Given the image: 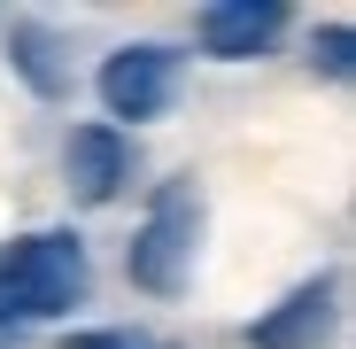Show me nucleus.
I'll return each mask as SVG.
<instances>
[{"mask_svg": "<svg viewBox=\"0 0 356 349\" xmlns=\"http://www.w3.org/2000/svg\"><path fill=\"white\" fill-rule=\"evenodd\" d=\"M93 264L78 233H24L0 249V341H16L31 326H54L86 303Z\"/></svg>", "mask_w": 356, "mask_h": 349, "instance_id": "f257e3e1", "label": "nucleus"}, {"mask_svg": "<svg viewBox=\"0 0 356 349\" xmlns=\"http://www.w3.org/2000/svg\"><path fill=\"white\" fill-rule=\"evenodd\" d=\"M194 249H202V187L194 179H163L140 233H132V249H124V272L140 295H178V287L194 279Z\"/></svg>", "mask_w": 356, "mask_h": 349, "instance_id": "f03ea898", "label": "nucleus"}, {"mask_svg": "<svg viewBox=\"0 0 356 349\" xmlns=\"http://www.w3.org/2000/svg\"><path fill=\"white\" fill-rule=\"evenodd\" d=\"M178 86H186V54L178 47H163V39H140V47H116L108 63H101V78H93V93H101V125H147V116H170V101H178Z\"/></svg>", "mask_w": 356, "mask_h": 349, "instance_id": "7ed1b4c3", "label": "nucleus"}, {"mask_svg": "<svg viewBox=\"0 0 356 349\" xmlns=\"http://www.w3.org/2000/svg\"><path fill=\"white\" fill-rule=\"evenodd\" d=\"M63 187H70V202H86V210H108L116 194L132 187V140L116 132V125H70V140H63Z\"/></svg>", "mask_w": 356, "mask_h": 349, "instance_id": "20e7f679", "label": "nucleus"}, {"mask_svg": "<svg viewBox=\"0 0 356 349\" xmlns=\"http://www.w3.org/2000/svg\"><path fill=\"white\" fill-rule=\"evenodd\" d=\"M333 311H341V279L318 272V279H302V287H286L264 318H248V341H256V349H318V341L333 334Z\"/></svg>", "mask_w": 356, "mask_h": 349, "instance_id": "39448f33", "label": "nucleus"}, {"mask_svg": "<svg viewBox=\"0 0 356 349\" xmlns=\"http://www.w3.org/2000/svg\"><path fill=\"white\" fill-rule=\"evenodd\" d=\"M279 31H286L279 0H209L202 8V54H217V63H256L279 47Z\"/></svg>", "mask_w": 356, "mask_h": 349, "instance_id": "423d86ee", "label": "nucleus"}, {"mask_svg": "<svg viewBox=\"0 0 356 349\" xmlns=\"http://www.w3.org/2000/svg\"><path fill=\"white\" fill-rule=\"evenodd\" d=\"M8 70L39 93V101H63L70 93V63H63V39H54L47 24H16L8 31Z\"/></svg>", "mask_w": 356, "mask_h": 349, "instance_id": "0eeeda50", "label": "nucleus"}, {"mask_svg": "<svg viewBox=\"0 0 356 349\" xmlns=\"http://www.w3.org/2000/svg\"><path fill=\"white\" fill-rule=\"evenodd\" d=\"M310 70H325L333 86L356 70V39H348V24H325V31L310 39Z\"/></svg>", "mask_w": 356, "mask_h": 349, "instance_id": "6e6552de", "label": "nucleus"}, {"mask_svg": "<svg viewBox=\"0 0 356 349\" xmlns=\"http://www.w3.org/2000/svg\"><path fill=\"white\" fill-rule=\"evenodd\" d=\"M63 349H163V341H147V334H132V326H93V334H70Z\"/></svg>", "mask_w": 356, "mask_h": 349, "instance_id": "1a4fd4ad", "label": "nucleus"}]
</instances>
